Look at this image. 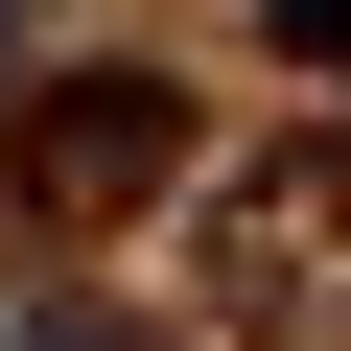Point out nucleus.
<instances>
[{
  "mask_svg": "<svg viewBox=\"0 0 351 351\" xmlns=\"http://www.w3.org/2000/svg\"><path fill=\"white\" fill-rule=\"evenodd\" d=\"M188 188V94L164 71H0V234H117Z\"/></svg>",
  "mask_w": 351,
  "mask_h": 351,
  "instance_id": "obj_1",
  "label": "nucleus"
},
{
  "mask_svg": "<svg viewBox=\"0 0 351 351\" xmlns=\"http://www.w3.org/2000/svg\"><path fill=\"white\" fill-rule=\"evenodd\" d=\"M211 304H234V328H351V117H304L281 164H234Z\"/></svg>",
  "mask_w": 351,
  "mask_h": 351,
  "instance_id": "obj_2",
  "label": "nucleus"
},
{
  "mask_svg": "<svg viewBox=\"0 0 351 351\" xmlns=\"http://www.w3.org/2000/svg\"><path fill=\"white\" fill-rule=\"evenodd\" d=\"M281 47H304V71H351V0H281Z\"/></svg>",
  "mask_w": 351,
  "mask_h": 351,
  "instance_id": "obj_3",
  "label": "nucleus"
},
{
  "mask_svg": "<svg viewBox=\"0 0 351 351\" xmlns=\"http://www.w3.org/2000/svg\"><path fill=\"white\" fill-rule=\"evenodd\" d=\"M24 351H141V328H24Z\"/></svg>",
  "mask_w": 351,
  "mask_h": 351,
  "instance_id": "obj_4",
  "label": "nucleus"
}]
</instances>
